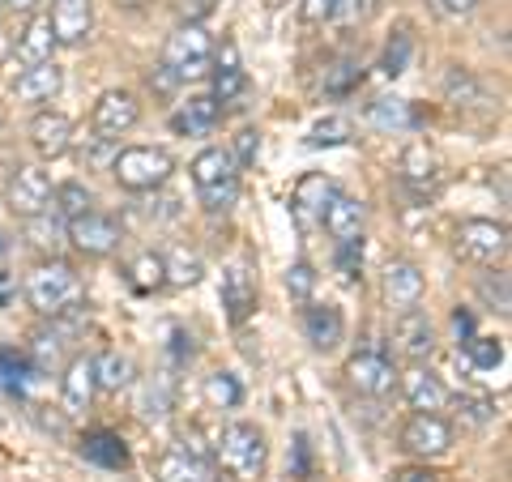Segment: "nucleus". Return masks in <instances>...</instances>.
Masks as SVG:
<instances>
[{
    "instance_id": "nucleus-50",
    "label": "nucleus",
    "mask_w": 512,
    "mask_h": 482,
    "mask_svg": "<svg viewBox=\"0 0 512 482\" xmlns=\"http://www.w3.org/2000/svg\"><path fill=\"white\" fill-rule=\"evenodd\" d=\"M355 82H359V69H355V64H338V69H333V82H329V94H346Z\"/></svg>"
},
{
    "instance_id": "nucleus-12",
    "label": "nucleus",
    "mask_w": 512,
    "mask_h": 482,
    "mask_svg": "<svg viewBox=\"0 0 512 482\" xmlns=\"http://www.w3.org/2000/svg\"><path fill=\"white\" fill-rule=\"evenodd\" d=\"M47 22H52L56 43H64V47L86 43L94 30V0H56Z\"/></svg>"
},
{
    "instance_id": "nucleus-41",
    "label": "nucleus",
    "mask_w": 512,
    "mask_h": 482,
    "mask_svg": "<svg viewBox=\"0 0 512 482\" xmlns=\"http://www.w3.org/2000/svg\"><path fill=\"white\" fill-rule=\"evenodd\" d=\"M444 94H448V99H453L457 107H461V103H478V99H483V90H478L474 73H466V69H453V73L444 77Z\"/></svg>"
},
{
    "instance_id": "nucleus-32",
    "label": "nucleus",
    "mask_w": 512,
    "mask_h": 482,
    "mask_svg": "<svg viewBox=\"0 0 512 482\" xmlns=\"http://www.w3.org/2000/svg\"><path fill=\"white\" fill-rule=\"evenodd\" d=\"M210 470H201L197 461H188L184 453H163L154 461V478L158 482H210Z\"/></svg>"
},
{
    "instance_id": "nucleus-35",
    "label": "nucleus",
    "mask_w": 512,
    "mask_h": 482,
    "mask_svg": "<svg viewBox=\"0 0 512 482\" xmlns=\"http://www.w3.org/2000/svg\"><path fill=\"white\" fill-rule=\"evenodd\" d=\"M128 282H133V291H137V295H150V291H158V286H167L163 256L141 252L137 261H133V269H128Z\"/></svg>"
},
{
    "instance_id": "nucleus-19",
    "label": "nucleus",
    "mask_w": 512,
    "mask_h": 482,
    "mask_svg": "<svg viewBox=\"0 0 512 482\" xmlns=\"http://www.w3.org/2000/svg\"><path fill=\"white\" fill-rule=\"evenodd\" d=\"M333 192H338V184H333L325 171H308V175H303V180L295 184L291 205H295V218L303 222V227L320 222V214H325V205H329Z\"/></svg>"
},
{
    "instance_id": "nucleus-3",
    "label": "nucleus",
    "mask_w": 512,
    "mask_h": 482,
    "mask_svg": "<svg viewBox=\"0 0 512 482\" xmlns=\"http://www.w3.org/2000/svg\"><path fill=\"white\" fill-rule=\"evenodd\" d=\"M26 299H30L35 312L56 320L60 312H69V308L82 303V282H77V273L64 261H52V265H39L26 278Z\"/></svg>"
},
{
    "instance_id": "nucleus-57",
    "label": "nucleus",
    "mask_w": 512,
    "mask_h": 482,
    "mask_svg": "<svg viewBox=\"0 0 512 482\" xmlns=\"http://www.w3.org/2000/svg\"><path fill=\"white\" fill-rule=\"evenodd\" d=\"M9 5H13V9H30V5H35V0H9Z\"/></svg>"
},
{
    "instance_id": "nucleus-58",
    "label": "nucleus",
    "mask_w": 512,
    "mask_h": 482,
    "mask_svg": "<svg viewBox=\"0 0 512 482\" xmlns=\"http://www.w3.org/2000/svg\"><path fill=\"white\" fill-rule=\"evenodd\" d=\"M5 47H9V39H5V26H0V56H5Z\"/></svg>"
},
{
    "instance_id": "nucleus-7",
    "label": "nucleus",
    "mask_w": 512,
    "mask_h": 482,
    "mask_svg": "<svg viewBox=\"0 0 512 482\" xmlns=\"http://www.w3.org/2000/svg\"><path fill=\"white\" fill-rule=\"evenodd\" d=\"M64 239H69L77 252H86V256H107V252L120 248V227H116V218L86 210V214H77L73 222H64Z\"/></svg>"
},
{
    "instance_id": "nucleus-56",
    "label": "nucleus",
    "mask_w": 512,
    "mask_h": 482,
    "mask_svg": "<svg viewBox=\"0 0 512 482\" xmlns=\"http://www.w3.org/2000/svg\"><path fill=\"white\" fill-rule=\"evenodd\" d=\"M120 9H141V5H150V0H116Z\"/></svg>"
},
{
    "instance_id": "nucleus-45",
    "label": "nucleus",
    "mask_w": 512,
    "mask_h": 482,
    "mask_svg": "<svg viewBox=\"0 0 512 482\" xmlns=\"http://www.w3.org/2000/svg\"><path fill=\"white\" fill-rule=\"evenodd\" d=\"M338 269L346 282L363 278V239H350V244H338Z\"/></svg>"
},
{
    "instance_id": "nucleus-26",
    "label": "nucleus",
    "mask_w": 512,
    "mask_h": 482,
    "mask_svg": "<svg viewBox=\"0 0 512 482\" xmlns=\"http://www.w3.org/2000/svg\"><path fill=\"white\" fill-rule=\"evenodd\" d=\"M244 90H248V73L239 69L235 43H222V56H218V69H214V94H210V99L222 107V103H235Z\"/></svg>"
},
{
    "instance_id": "nucleus-48",
    "label": "nucleus",
    "mask_w": 512,
    "mask_h": 482,
    "mask_svg": "<svg viewBox=\"0 0 512 482\" xmlns=\"http://www.w3.org/2000/svg\"><path fill=\"white\" fill-rule=\"evenodd\" d=\"M256 154H261V137H256V128H244V133L235 137V167H252Z\"/></svg>"
},
{
    "instance_id": "nucleus-47",
    "label": "nucleus",
    "mask_w": 512,
    "mask_h": 482,
    "mask_svg": "<svg viewBox=\"0 0 512 482\" xmlns=\"http://www.w3.org/2000/svg\"><path fill=\"white\" fill-rule=\"evenodd\" d=\"M427 9L436 13V18H444V22H461V18H470V13L478 9V0H427Z\"/></svg>"
},
{
    "instance_id": "nucleus-46",
    "label": "nucleus",
    "mask_w": 512,
    "mask_h": 482,
    "mask_svg": "<svg viewBox=\"0 0 512 482\" xmlns=\"http://www.w3.org/2000/svg\"><path fill=\"white\" fill-rule=\"evenodd\" d=\"M184 457H188V461H197L201 470H214V448L205 444V436H201L197 427H188V431H184Z\"/></svg>"
},
{
    "instance_id": "nucleus-25",
    "label": "nucleus",
    "mask_w": 512,
    "mask_h": 482,
    "mask_svg": "<svg viewBox=\"0 0 512 482\" xmlns=\"http://www.w3.org/2000/svg\"><path fill=\"white\" fill-rule=\"evenodd\" d=\"M222 116V107L210 99V94H192L188 103H180V111L171 116V128L175 133H184V137H201V133H210V128L218 124Z\"/></svg>"
},
{
    "instance_id": "nucleus-29",
    "label": "nucleus",
    "mask_w": 512,
    "mask_h": 482,
    "mask_svg": "<svg viewBox=\"0 0 512 482\" xmlns=\"http://www.w3.org/2000/svg\"><path fill=\"white\" fill-rule=\"evenodd\" d=\"M163 273H167V286H197L201 282V256L197 252H188V248H171L163 256Z\"/></svg>"
},
{
    "instance_id": "nucleus-40",
    "label": "nucleus",
    "mask_w": 512,
    "mask_h": 482,
    "mask_svg": "<svg viewBox=\"0 0 512 482\" xmlns=\"http://www.w3.org/2000/svg\"><path fill=\"white\" fill-rule=\"evenodd\" d=\"M478 291H483V299H487V308H495L500 316H508L512 312V299H508V273L504 269H495V273H487L483 282H478Z\"/></svg>"
},
{
    "instance_id": "nucleus-13",
    "label": "nucleus",
    "mask_w": 512,
    "mask_h": 482,
    "mask_svg": "<svg viewBox=\"0 0 512 482\" xmlns=\"http://www.w3.org/2000/svg\"><path fill=\"white\" fill-rule=\"evenodd\" d=\"M222 308H227V320L235 329L256 312V278L244 261L227 265V273H222Z\"/></svg>"
},
{
    "instance_id": "nucleus-34",
    "label": "nucleus",
    "mask_w": 512,
    "mask_h": 482,
    "mask_svg": "<svg viewBox=\"0 0 512 482\" xmlns=\"http://www.w3.org/2000/svg\"><path fill=\"white\" fill-rule=\"evenodd\" d=\"M205 401L214 410H235L244 401V384H239L231 372H210L205 376Z\"/></svg>"
},
{
    "instance_id": "nucleus-52",
    "label": "nucleus",
    "mask_w": 512,
    "mask_h": 482,
    "mask_svg": "<svg viewBox=\"0 0 512 482\" xmlns=\"http://www.w3.org/2000/svg\"><path fill=\"white\" fill-rule=\"evenodd\" d=\"M295 478H308V436H295Z\"/></svg>"
},
{
    "instance_id": "nucleus-36",
    "label": "nucleus",
    "mask_w": 512,
    "mask_h": 482,
    "mask_svg": "<svg viewBox=\"0 0 512 482\" xmlns=\"http://www.w3.org/2000/svg\"><path fill=\"white\" fill-rule=\"evenodd\" d=\"M52 210H56L64 222H73L77 214H86V210H90V188H86V184H77V180L52 188Z\"/></svg>"
},
{
    "instance_id": "nucleus-6",
    "label": "nucleus",
    "mask_w": 512,
    "mask_h": 482,
    "mask_svg": "<svg viewBox=\"0 0 512 482\" xmlns=\"http://www.w3.org/2000/svg\"><path fill=\"white\" fill-rule=\"evenodd\" d=\"M346 380L359 397H389L397 389V367L384 350H359L346 359Z\"/></svg>"
},
{
    "instance_id": "nucleus-38",
    "label": "nucleus",
    "mask_w": 512,
    "mask_h": 482,
    "mask_svg": "<svg viewBox=\"0 0 512 482\" xmlns=\"http://www.w3.org/2000/svg\"><path fill=\"white\" fill-rule=\"evenodd\" d=\"M466 363L478 372H495L504 363V346L495 337H466Z\"/></svg>"
},
{
    "instance_id": "nucleus-14",
    "label": "nucleus",
    "mask_w": 512,
    "mask_h": 482,
    "mask_svg": "<svg viewBox=\"0 0 512 482\" xmlns=\"http://www.w3.org/2000/svg\"><path fill=\"white\" fill-rule=\"evenodd\" d=\"M210 56H214V39L205 35V26L201 22H184L163 47V69L175 73V69H184V64H192V60H210Z\"/></svg>"
},
{
    "instance_id": "nucleus-15",
    "label": "nucleus",
    "mask_w": 512,
    "mask_h": 482,
    "mask_svg": "<svg viewBox=\"0 0 512 482\" xmlns=\"http://www.w3.org/2000/svg\"><path fill=\"white\" fill-rule=\"evenodd\" d=\"M303 333H308V342L320 350V355H329V350L342 346L346 320L333 303H303Z\"/></svg>"
},
{
    "instance_id": "nucleus-37",
    "label": "nucleus",
    "mask_w": 512,
    "mask_h": 482,
    "mask_svg": "<svg viewBox=\"0 0 512 482\" xmlns=\"http://www.w3.org/2000/svg\"><path fill=\"white\" fill-rule=\"evenodd\" d=\"M350 133H355V128H350L346 116H325V120H316V124H312L308 146H312V150H320V146H346Z\"/></svg>"
},
{
    "instance_id": "nucleus-51",
    "label": "nucleus",
    "mask_w": 512,
    "mask_h": 482,
    "mask_svg": "<svg viewBox=\"0 0 512 482\" xmlns=\"http://www.w3.org/2000/svg\"><path fill=\"white\" fill-rule=\"evenodd\" d=\"M393 482H436V474L427 470V465H406V470H397Z\"/></svg>"
},
{
    "instance_id": "nucleus-1",
    "label": "nucleus",
    "mask_w": 512,
    "mask_h": 482,
    "mask_svg": "<svg viewBox=\"0 0 512 482\" xmlns=\"http://www.w3.org/2000/svg\"><path fill=\"white\" fill-rule=\"evenodd\" d=\"M214 465H222L235 482H261L269 465V444L265 431L252 423H231L222 427V436L214 440Z\"/></svg>"
},
{
    "instance_id": "nucleus-44",
    "label": "nucleus",
    "mask_w": 512,
    "mask_h": 482,
    "mask_svg": "<svg viewBox=\"0 0 512 482\" xmlns=\"http://www.w3.org/2000/svg\"><path fill=\"white\" fill-rule=\"evenodd\" d=\"M406 64H410V35H393L389 47H384V77H397V73H406Z\"/></svg>"
},
{
    "instance_id": "nucleus-54",
    "label": "nucleus",
    "mask_w": 512,
    "mask_h": 482,
    "mask_svg": "<svg viewBox=\"0 0 512 482\" xmlns=\"http://www.w3.org/2000/svg\"><path fill=\"white\" fill-rule=\"evenodd\" d=\"M13 295H18V282H13L9 273H0V308H5V303H9Z\"/></svg>"
},
{
    "instance_id": "nucleus-49",
    "label": "nucleus",
    "mask_w": 512,
    "mask_h": 482,
    "mask_svg": "<svg viewBox=\"0 0 512 482\" xmlns=\"http://www.w3.org/2000/svg\"><path fill=\"white\" fill-rule=\"evenodd\" d=\"M333 5H338V0H303V22H308V26L329 22L333 18Z\"/></svg>"
},
{
    "instance_id": "nucleus-20",
    "label": "nucleus",
    "mask_w": 512,
    "mask_h": 482,
    "mask_svg": "<svg viewBox=\"0 0 512 482\" xmlns=\"http://www.w3.org/2000/svg\"><path fill=\"white\" fill-rule=\"evenodd\" d=\"M402 393H406L414 414H440L448 406V389L440 384V376L427 372V367H410L402 376Z\"/></svg>"
},
{
    "instance_id": "nucleus-8",
    "label": "nucleus",
    "mask_w": 512,
    "mask_h": 482,
    "mask_svg": "<svg viewBox=\"0 0 512 482\" xmlns=\"http://www.w3.org/2000/svg\"><path fill=\"white\" fill-rule=\"evenodd\" d=\"M141 120V103L133 99L128 90H107L99 103H94V116H90V128H94V137H103V141H116L124 137L128 128H137Z\"/></svg>"
},
{
    "instance_id": "nucleus-30",
    "label": "nucleus",
    "mask_w": 512,
    "mask_h": 482,
    "mask_svg": "<svg viewBox=\"0 0 512 482\" xmlns=\"http://www.w3.org/2000/svg\"><path fill=\"white\" fill-rule=\"evenodd\" d=\"M26 235H30V244L35 248H43V252H56L60 244H64V218L47 205L43 214H35V218H26Z\"/></svg>"
},
{
    "instance_id": "nucleus-9",
    "label": "nucleus",
    "mask_w": 512,
    "mask_h": 482,
    "mask_svg": "<svg viewBox=\"0 0 512 482\" xmlns=\"http://www.w3.org/2000/svg\"><path fill=\"white\" fill-rule=\"evenodd\" d=\"M402 448L414 457H444L453 448V427L440 414H414V419L402 427Z\"/></svg>"
},
{
    "instance_id": "nucleus-53",
    "label": "nucleus",
    "mask_w": 512,
    "mask_h": 482,
    "mask_svg": "<svg viewBox=\"0 0 512 482\" xmlns=\"http://www.w3.org/2000/svg\"><path fill=\"white\" fill-rule=\"evenodd\" d=\"M453 329H457V337H461V342H466V337H474V316H470L466 308H461V312L453 316Z\"/></svg>"
},
{
    "instance_id": "nucleus-42",
    "label": "nucleus",
    "mask_w": 512,
    "mask_h": 482,
    "mask_svg": "<svg viewBox=\"0 0 512 482\" xmlns=\"http://www.w3.org/2000/svg\"><path fill=\"white\" fill-rule=\"evenodd\" d=\"M457 410H461V419L474 423V427H483L495 419V401L491 397H474V393H461L457 397Z\"/></svg>"
},
{
    "instance_id": "nucleus-22",
    "label": "nucleus",
    "mask_w": 512,
    "mask_h": 482,
    "mask_svg": "<svg viewBox=\"0 0 512 482\" xmlns=\"http://www.w3.org/2000/svg\"><path fill=\"white\" fill-rule=\"evenodd\" d=\"M64 86V69L56 60H47V64H30V69H22V77L13 82V94H18L22 103H47V99H56Z\"/></svg>"
},
{
    "instance_id": "nucleus-21",
    "label": "nucleus",
    "mask_w": 512,
    "mask_h": 482,
    "mask_svg": "<svg viewBox=\"0 0 512 482\" xmlns=\"http://www.w3.org/2000/svg\"><path fill=\"white\" fill-rule=\"evenodd\" d=\"M423 269L410 265V261H393L384 269V299H389V308H414V303L423 299Z\"/></svg>"
},
{
    "instance_id": "nucleus-2",
    "label": "nucleus",
    "mask_w": 512,
    "mask_h": 482,
    "mask_svg": "<svg viewBox=\"0 0 512 482\" xmlns=\"http://www.w3.org/2000/svg\"><path fill=\"white\" fill-rule=\"evenodd\" d=\"M188 171H192V184H197V197H201L205 210L227 214L235 205V197H239V167H235L231 150H222V146L201 150L197 158H192Z\"/></svg>"
},
{
    "instance_id": "nucleus-28",
    "label": "nucleus",
    "mask_w": 512,
    "mask_h": 482,
    "mask_svg": "<svg viewBox=\"0 0 512 482\" xmlns=\"http://www.w3.org/2000/svg\"><path fill=\"white\" fill-rule=\"evenodd\" d=\"M128 380H133V363H128L120 350H103V355L94 359V384H99L103 393L128 389Z\"/></svg>"
},
{
    "instance_id": "nucleus-39",
    "label": "nucleus",
    "mask_w": 512,
    "mask_h": 482,
    "mask_svg": "<svg viewBox=\"0 0 512 482\" xmlns=\"http://www.w3.org/2000/svg\"><path fill=\"white\" fill-rule=\"evenodd\" d=\"M286 295H291L295 303H312V295H316V269L308 261H295L291 269H286Z\"/></svg>"
},
{
    "instance_id": "nucleus-31",
    "label": "nucleus",
    "mask_w": 512,
    "mask_h": 482,
    "mask_svg": "<svg viewBox=\"0 0 512 482\" xmlns=\"http://www.w3.org/2000/svg\"><path fill=\"white\" fill-rule=\"evenodd\" d=\"M367 120H372L376 128H384V133H402V128H410L414 124V116H410V103L406 99H376L372 107H367Z\"/></svg>"
},
{
    "instance_id": "nucleus-16",
    "label": "nucleus",
    "mask_w": 512,
    "mask_h": 482,
    "mask_svg": "<svg viewBox=\"0 0 512 482\" xmlns=\"http://www.w3.org/2000/svg\"><path fill=\"white\" fill-rule=\"evenodd\" d=\"M30 146H35L39 158H60L73 146V120L60 116V111H39L30 120Z\"/></svg>"
},
{
    "instance_id": "nucleus-5",
    "label": "nucleus",
    "mask_w": 512,
    "mask_h": 482,
    "mask_svg": "<svg viewBox=\"0 0 512 482\" xmlns=\"http://www.w3.org/2000/svg\"><path fill=\"white\" fill-rule=\"evenodd\" d=\"M457 252L466 256V261H478V265L504 261L508 227H504V222H491V218H466L457 227Z\"/></svg>"
},
{
    "instance_id": "nucleus-10",
    "label": "nucleus",
    "mask_w": 512,
    "mask_h": 482,
    "mask_svg": "<svg viewBox=\"0 0 512 482\" xmlns=\"http://www.w3.org/2000/svg\"><path fill=\"white\" fill-rule=\"evenodd\" d=\"M393 350L397 355H406V359H414V363L431 359V350H436V329H431L427 312L406 308L402 316L393 320Z\"/></svg>"
},
{
    "instance_id": "nucleus-18",
    "label": "nucleus",
    "mask_w": 512,
    "mask_h": 482,
    "mask_svg": "<svg viewBox=\"0 0 512 482\" xmlns=\"http://www.w3.org/2000/svg\"><path fill=\"white\" fill-rule=\"evenodd\" d=\"M363 201L346 197V192H333L325 214H320V227H325L338 244H350V239H363Z\"/></svg>"
},
{
    "instance_id": "nucleus-17",
    "label": "nucleus",
    "mask_w": 512,
    "mask_h": 482,
    "mask_svg": "<svg viewBox=\"0 0 512 482\" xmlns=\"http://www.w3.org/2000/svg\"><path fill=\"white\" fill-rule=\"evenodd\" d=\"M99 384H94V359L77 355L60 376V401H64V414H86Z\"/></svg>"
},
{
    "instance_id": "nucleus-55",
    "label": "nucleus",
    "mask_w": 512,
    "mask_h": 482,
    "mask_svg": "<svg viewBox=\"0 0 512 482\" xmlns=\"http://www.w3.org/2000/svg\"><path fill=\"white\" fill-rule=\"evenodd\" d=\"M210 5H214V0H192V5L184 0V13H192V22H197L201 13H210Z\"/></svg>"
},
{
    "instance_id": "nucleus-59",
    "label": "nucleus",
    "mask_w": 512,
    "mask_h": 482,
    "mask_svg": "<svg viewBox=\"0 0 512 482\" xmlns=\"http://www.w3.org/2000/svg\"><path fill=\"white\" fill-rule=\"evenodd\" d=\"M0 256H5V244H0Z\"/></svg>"
},
{
    "instance_id": "nucleus-24",
    "label": "nucleus",
    "mask_w": 512,
    "mask_h": 482,
    "mask_svg": "<svg viewBox=\"0 0 512 482\" xmlns=\"http://www.w3.org/2000/svg\"><path fill=\"white\" fill-rule=\"evenodd\" d=\"M56 52V35H52V22L47 18H30L22 26V35L13 39V56H18V64H47Z\"/></svg>"
},
{
    "instance_id": "nucleus-11",
    "label": "nucleus",
    "mask_w": 512,
    "mask_h": 482,
    "mask_svg": "<svg viewBox=\"0 0 512 482\" xmlns=\"http://www.w3.org/2000/svg\"><path fill=\"white\" fill-rule=\"evenodd\" d=\"M9 205H13V214H22V218L43 214L47 205H52V180H47V171L18 167V175H13V184H9Z\"/></svg>"
},
{
    "instance_id": "nucleus-4",
    "label": "nucleus",
    "mask_w": 512,
    "mask_h": 482,
    "mask_svg": "<svg viewBox=\"0 0 512 482\" xmlns=\"http://www.w3.org/2000/svg\"><path fill=\"white\" fill-rule=\"evenodd\" d=\"M171 154L167 150H154V146H128L111 158V175L120 180V188L128 192H154L171 180Z\"/></svg>"
},
{
    "instance_id": "nucleus-23",
    "label": "nucleus",
    "mask_w": 512,
    "mask_h": 482,
    "mask_svg": "<svg viewBox=\"0 0 512 482\" xmlns=\"http://www.w3.org/2000/svg\"><path fill=\"white\" fill-rule=\"evenodd\" d=\"M402 184H406L419 201H431V192H436V184H440L436 158H431V150L419 146V141H414V146L402 154Z\"/></svg>"
},
{
    "instance_id": "nucleus-27",
    "label": "nucleus",
    "mask_w": 512,
    "mask_h": 482,
    "mask_svg": "<svg viewBox=\"0 0 512 482\" xmlns=\"http://www.w3.org/2000/svg\"><path fill=\"white\" fill-rule=\"evenodd\" d=\"M82 457L90 465H103V470H124L128 465V448L116 431H86L82 436Z\"/></svg>"
},
{
    "instance_id": "nucleus-33",
    "label": "nucleus",
    "mask_w": 512,
    "mask_h": 482,
    "mask_svg": "<svg viewBox=\"0 0 512 482\" xmlns=\"http://www.w3.org/2000/svg\"><path fill=\"white\" fill-rule=\"evenodd\" d=\"M35 376H39V372L18 355V350H5V346H0V389L22 397V393H26V384L35 380Z\"/></svg>"
},
{
    "instance_id": "nucleus-43",
    "label": "nucleus",
    "mask_w": 512,
    "mask_h": 482,
    "mask_svg": "<svg viewBox=\"0 0 512 482\" xmlns=\"http://www.w3.org/2000/svg\"><path fill=\"white\" fill-rule=\"evenodd\" d=\"M376 13V0H338L333 5V18L329 22H342V26H359Z\"/></svg>"
}]
</instances>
